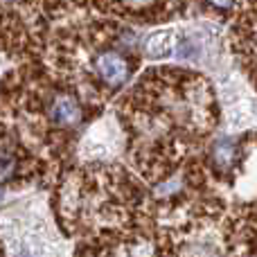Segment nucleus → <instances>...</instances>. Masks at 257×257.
<instances>
[{
  "mask_svg": "<svg viewBox=\"0 0 257 257\" xmlns=\"http://www.w3.org/2000/svg\"><path fill=\"white\" fill-rule=\"evenodd\" d=\"M39 59L88 106L104 113L133 79L140 50L133 32L99 16L59 25L50 39L45 36Z\"/></svg>",
  "mask_w": 257,
  "mask_h": 257,
  "instance_id": "39448f33",
  "label": "nucleus"
},
{
  "mask_svg": "<svg viewBox=\"0 0 257 257\" xmlns=\"http://www.w3.org/2000/svg\"><path fill=\"white\" fill-rule=\"evenodd\" d=\"M0 199H3V190H0Z\"/></svg>",
  "mask_w": 257,
  "mask_h": 257,
  "instance_id": "9b49d317",
  "label": "nucleus"
},
{
  "mask_svg": "<svg viewBox=\"0 0 257 257\" xmlns=\"http://www.w3.org/2000/svg\"><path fill=\"white\" fill-rule=\"evenodd\" d=\"M50 190L57 221L77 253L117 257L154 235V190L122 163H72Z\"/></svg>",
  "mask_w": 257,
  "mask_h": 257,
  "instance_id": "7ed1b4c3",
  "label": "nucleus"
},
{
  "mask_svg": "<svg viewBox=\"0 0 257 257\" xmlns=\"http://www.w3.org/2000/svg\"><path fill=\"white\" fill-rule=\"evenodd\" d=\"M142 52L151 59H163L172 52V34L169 32H156L142 41Z\"/></svg>",
  "mask_w": 257,
  "mask_h": 257,
  "instance_id": "0eeeda50",
  "label": "nucleus"
},
{
  "mask_svg": "<svg viewBox=\"0 0 257 257\" xmlns=\"http://www.w3.org/2000/svg\"><path fill=\"white\" fill-rule=\"evenodd\" d=\"M237 21L232 25V50H235L237 61L246 70V77L253 84L255 81V0H241Z\"/></svg>",
  "mask_w": 257,
  "mask_h": 257,
  "instance_id": "423d86ee",
  "label": "nucleus"
},
{
  "mask_svg": "<svg viewBox=\"0 0 257 257\" xmlns=\"http://www.w3.org/2000/svg\"><path fill=\"white\" fill-rule=\"evenodd\" d=\"M205 3H208L212 9H217V12L223 14V12H230L232 5H235L237 0H205Z\"/></svg>",
  "mask_w": 257,
  "mask_h": 257,
  "instance_id": "6e6552de",
  "label": "nucleus"
},
{
  "mask_svg": "<svg viewBox=\"0 0 257 257\" xmlns=\"http://www.w3.org/2000/svg\"><path fill=\"white\" fill-rule=\"evenodd\" d=\"M77 257H90V255H84V253H77Z\"/></svg>",
  "mask_w": 257,
  "mask_h": 257,
  "instance_id": "9d476101",
  "label": "nucleus"
},
{
  "mask_svg": "<svg viewBox=\"0 0 257 257\" xmlns=\"http://www.w3.org/2000/svg\"><path fill=\"white\" fill-rule=\"evenodd\" d=\"M99 115L41 59L21 61L0 81V190H50Z\"/></svg>",
  "mask_w": 257,
  "mask_h": 257,
  "instance_id": "f03ea898",
  "label": "nucleus"
},
{
  "mask_svg": "<svg viewBox=\"0 0 257 257\" xmlns=\"http://www.w3.org/2000/svg\"><path fill=\"white\" fill-rule=\"evenodd\" d=\"M0 257H5V250H3V244H0Z\"/></svg>",
  "mask_w": 257,
  "mask_h": 257,
  "instance_id": "1a4fd4ad",
  "label": "nucleus"
},
{
  "mask_svg": "<svg viewBox=\"0 0 257 257\" xmlns=\"http://www.w3.org/2000/svg\"><path fill=\"white\" fill-rule=\"evenodd\" d=\"M126 167L158 190L212 140L221 108L210 79L174 66L145 70L115 102Z\"/></svg>",
  "mask_w": 257,
  "mask_h": 257,
  "instance_id": "f257e3e1",
  "label": "nucleus"
},
{
  "mask_svg": "<svg viewBox=\"0 0 257 257\" xmlns=\"http://www.w3.org/2000/svg\"><path fill=\"white\" fill-rule=\"evenodd\" d=\"M151 239L154 257H255V203L178 181L172 194L156 196Z\"/></svg>",
  "mask_w": 257,
  "mask_h": 257,
  "instance_id": "20e7f679",
  "label": "nucleus"
}]
</instances>
